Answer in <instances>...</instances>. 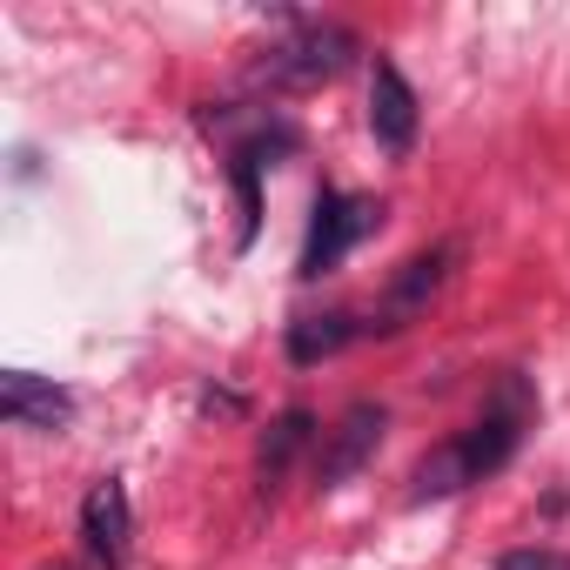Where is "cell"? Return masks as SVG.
<instances>
[{"instance_id":"cell-3","label":"cell","mask_w":570,"mask_h":570,"mask_svg":"<svg viewBox=\"0 0 570 570\" xmlns=\"http://www.w3.org/2000/svg\"><path fill=\"white\" fill-rule=\"evenodd\" d=\"M383 222L376 202H356V195H316V222H309V242H303V275H330L370 228Z\"/></svg>"},{"instance_id":"cell-10","label":"cell","mask_w":570,"mask_h":570,"mask_svg":"<svg viewBox=\"0 0 570 570\" xmlns=\"http://www.w3.org/2000/svg\"><path fill=\"white\" fill-rule=\"evenodd\" d=\"M350 336H356L350 316H303V323L289 330V356H296V363H323V356H336Z\"/></svg>"},{"instance_id":"cell-4","label":"cell","mask_w":570,"mask_h":570,"mask_svg":"<svg viewBox=\"0 0 570 570\" xmlns=\"http://www.w3.org/2000/svg\"><path fill=\"white\" fill-rule=\"evenodd\" d=\"M383 430H390V416H383L376 403H350V410H343V423H336V430L323 436V450H316V483H323V490L350 483V476L376 456Z\"/></svg>"},{"instance_id":"cell-2","label":"cell","mask_w":570,"mask_h":570,"mask_svg":"<svg viewBox=\"0 0 570 570\" xmlns=\"http://www.w3.org/2000/svg\"><path fill=\"white\" fill-rule=\"evenodd\" d=\"M523 423H530V383L510 370V376L497 383V396L483 403V416L470 423V436H456V443H463V456H470V476L503 470V463H510V450H517V436H523Z\"/></svg>"},{"instance_id":"cell-9","label":"cell","mask_w":570,"mask_h":570,"mask_svg":"<svg viewBox=\"0 0 570 570\" xmlns=\"http://www.w3.org/2000/svg\"><path fill=\"white\" fill-rule=\"evenodd\" d=\"M463 483H476V476H470V456H463V443H436V450L416 463V476H410V497H416V503H430V497H456Z\"/></svg>"},{"instance_id":"cell-7","label":"cell","mask_w":570,"mask_h":570,"mask_svg":"<svg viewBox=\"0 0 570 570\" xmlns=\"http://www.w3.org/2000/svg\"><path fill=\"white\" fill-rule=\"evenodd\" d=\"M0 416L14 430H61L75 416V396L48 376H28V370H8L0 376Z\"/></svg>"},{"instance_id":"cell-6","label":"cell","mask_w":570,"mask_h":570,"mask_svg":"<svg viewBox=\"0 0 570 570\" xmlns=\"http://www.w3.org/2000/svg\"><path fill=\"white\" fill-rule=\"evenodd\" d=\"M370 135L383 155H410L416 141V95L403 81L396 61H376V81H370Z\"/></svg>"},{"instance_id":"cell-12","label":"cell","mask_w":570,"mask_h":570,"mask_svg":"<svg viewBox=\"0 0 570 570\" xmlns=\"http://www.w3.org/2000/svg\"><path fill=\"white\" fill-rule=\"evenodd\" d=\"M497 570H570V550H503L497 557Z\"/></svg>"},{"instance_id":"cell-1","label":"cell","mask_w":570,"mask_h":570,"mask_svg":"<svg viewBox=\"0 0 570 570\" xmlns=\"http://www.w3.org/2000/svg\"><path fill=\"white\" fill-rule=\"evenodd\" d=\"M350 61H356V35H350V28H336V21H303V28H289L282 41L262 48L255 81H268V88H296V95H303V88L336 81Z\"/></svg>"},{"instance_id":"cell-8","label":"cell","mask_w":570,"mask_h":570,"mask_svg":"<svg viewBox=\"0 0 570 570\" xmlns=\"http://www.w3.org/2000/svg\"><path fill=\"white\" fill-rule=\"evenodd\" d=\"M443 248H430V255H416V262H403V275H396V289H390V309H383V323L376 330H403V316L410 309H423L430 296H436V282H443Z\"/></svg>"},{"instance_id":"cell-5","label":"cell","mask_w":570,"mask_h":570,"mask_svg":"<svg viewBox=\"0 0 570 570\" xmlns=\"http://www.w3.org/2000/svg\"><path fill=\"white\" fill-rule=\"evenodd\" d=\"M81 537H88L95 563H108V570H121V563H128L135 510H128V490H121L115 476H101V483L88 490V503H81Z\"/></svg>"},{"instance_id":"cell-11","label":"cell","mask_w":570,"mask_h":570,"mask_svg":"<svg viewBox=\"0 0 570 570\" xmlns=\"http://www.w3.org/2000/svg\"><path fill=\"white\" fill-rule=\"evenodd\" d=\"M309 443V410H289L268 436H262V456H255V470H262V483H275L282 470H289V456Z\"/></svg>"}]
</instances>
